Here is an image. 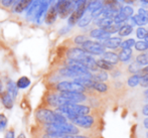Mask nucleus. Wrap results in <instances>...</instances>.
I'll return each instance as SVG.
<instances>
[{"label": "nucleus", "mask_w": 148, "mask_h": 138, "mask_svg": "<svg viewBox=\"0 0 148 138\" xmlns=\"http://www.w3.org/2000/svg\"><path fill=\"white\" fill-rule=\"evenodd\" d=\"M66 56L69 60H76V62L83 64L89 71L96 72L98 70L96 60L93 58V56L85 51L82 47H71L66 51Z\"/></svg>", "instance_id": "1"}, {"label": "nucleus", "mask_w": 148, "mask_h": 138, "mask_svg": "<svg viewBox=\"0 0 148 138\" xmlns=\"http://www.w3.org/2000/svg\"><path fill=\"white\" fill-rule=\"evenodd\" d=\"M35 118L39 123L43 125L53 124V123H66L68 119L62 114L47 108H39L35 112Z\"/></svg>", "instance_id": "2"}, {"label": "nucleus", "mask_w": 148, "mask_h": 138, "mask_svg": "<svg viewBox=\"0 0 148 138\" xmlns=\"http://www.w3.org/2000/svg\"><path fill=\"white\" fill-rule=\"evenodd\" d=\"M57 112L62 114L66 119H73L80 115H89L91 108L87 105L78 103H68L57 107Z\"/></svg>", "instance_id": "3"}, {"label": "nucleus", "mask_w": 148, "mask_h": 138, "mask_svg": "<svg viewBox=\"0 0 148 138\" xmlns=\"http://www.w3.org/2000/svg\"><path fill=\"white\" fill-rule=\"evenodd\" d=\"M45 130L47 133H56L60 135H76L80 132L79 127L69 122L45 125Z\"/></svg>", "instance_id": "4"}, {"label": "nucleus", "mask_w": 148, "mask_h": 138, "mask_svg": "<svg viewBox=\"0 0 148 138\" xmlns=\"http://www.w3.org/2000/svg\"><path fill=\"white\" fill-rule=\"evenodd\" d=\"M89 0H82L81 2H79L75 7L74 11L71 13V15L68 17V25L73 27L74 25H76L77 22L79 21L81 17L84 15V13L87 11V5H88Z\"/></svg>", "instance_id": "5"}, {"label": "nucleus", "mask_w": 148, "mask_h": 138, "mask_svg": "<svg viewBox=\"0 0 148 138\" xmlns=\"http://www.w3.org/2000/svg\"><path fill=\"white\" fill-rule=\"evenodd\" d=\"M58 92H76V93H85L86 88L75 81H62L56 85Z\"/></svg>", "instance_id": "6"}, {"label": "nucleus", "mask_w": 148, "mask_h": 138, "mask_svg": "<svg viewBox=\"0 0 148 138\" xmlns=\"http://www.w3.org/2000/svg\"><path fill=\"white\" fill-rule=\"evenodd\" d=\"M53 4L57 7L58 15L62 19L68 18L71 15V13L74 11L75 7H76V5H75L72 0H64V1L60 2V3H53Z\"/></svg>", "instance_id": "7"}, {"label": "nucleus", "mask_w": 148, "mask_h": 138, "mask_svg": "<svg viewBox=\"0 0 148 138\" xmlns=\"http://www.w3.org/2000/svg\"><path fill=\"white\" fill-rule=\"evenodd\" d=\"M82 49L92 56H102L105 53V47L101 43L94 41H86L82 45Z\"/></svg>", "instance_id": "8"}, {"label": "nucleus", "mask_w": 148, "mask_h": 138, "mask_svg": "<svg viewBox=\"0 0 148 138\" xmlns=\"http://www.w3.org/2000/svg\"><path fill=\"white\" fill-rule=\"evenodd\" d=\"M71 122L77 127L89 129L95 125V118L91 115H80V116L71 119Z\"/></svg>", "instance_id": "9"}, {"label": "nucleus", "mask_w": 148, "mask_h": 138, "mask_svg": "<svg viewBox=\"0 0 148 138\" xmlns=\"http://www.w3.org/2000/svg\"><path fill=\"white\" fill-rule=\"evenodd\" d=\"M59 93L66 99L68 103L80 104L87 100V96L84 93H76V92H59Z\"/></svg>", "instance_id": "10"}, {"label": "nucleus", "mask_w": 148, "mask_h": 138, "mask_svg": "<svg viewBox=\"0 0 148 138\" xmlns=\"http://www.w3.org/2000/svg\"><path fill=\"white\" fill-rule=\"evenodd\" d=\"M49 6H51V2L49 0H41L40 4L38 6V9H37L36 13L33 17V21H35L36 23H41V19L45 16V12L47 11Z\"/></svg>", "instance_id": "11"}, {"label": "nucleus", "mask_w": 148, "mask_h": 138, "mask_svg": "<svg viewBox=\"0 0 148 138\" xmlns=\"http://www.w3.org/2000/svg\"><path fill=\"white\" fill-rule=\"evenodd\" d=\"M47 102L51 107H59L64 104H68L64 97L60 93H51L47 97Z\"/></svg>", "instance_id": "12"}, {"label": "nucleus", "mask_w": 148, "mask_h": 138, "mask_svg": "<svg viewBox=\"0 0 148 138\" xmlns=\"http://www.w3.org/2000/svg\"><path fill=\"white\" fill-rule=\"evenodd\" d=\"M58 17H59V15H58L57 7H56L53 4H51V6L49 7L47 11L45 12V16H43L45 24H47V25H51V24L55 23Z\"/></svg>", "instance_id": "13"}, {"label": "nucleus", "mask_w": 148, "mask_h": 138, "mask_svg": "<svg viewBox=\"0 0 148 138\" xmlns=\"http://www.w3.org/2000/svg\"><path fill=\"white\" fill-rule=\"evenodd\" d=\"M34 0H17L16 3L13 5L12 9H13V12L16 14H21L23 13L24 11L29 8V6L32 4V2Z\"/></svg>", "instance_id": "14"}, {"label": "nucleus", "mask_w": 148, "mask_h": 138, "mask_svg": "<svg viewBox=\"0 0 148 138\" xmlns=\"http://www.w3.org/2000/svg\"><path fill=\"white\" fill-rule=\"evenodd\" d=\"M90 36H91L92 38H97V39H99V41H105V39L111 37V34L102 28H95L91 30Z\"/></svg>", "instance_id": "15"}, {"label": "nucleus", "mask_w": 148, "mask_h": 138, "mask_svg": "<svg viewBox=\"0 0 148 138\" xmlns=\"http://www.w3.org/2000/svg\"><path fill=\"white\" fill-rule=\"evenodd\" d=\"M121 37H109V38L105 39V41H102V45L105 47V49H118L121 45Z\"/></svg>", "instance_id": "16"}, {"label": "nucleus", "mask_w": 148, "mask_h": 138, "mask_svg": "<svg viewBox=\"0 0 148 138\" xmlns=\"http://www.w3.org/2000/svg\"><path fill=\"white\" fill-rule=\"evenodd\" d=\"M0 100H1L2 105H3L6 109H8V110L12 109V107H13V101H14V100L12 99V97L6 91H4L3 93L0 95Z\"/></svg>", "instance_id": "17"}, {"label": "nucleus", "mask_w": 148, "mask_h": 138, "mask_svg": "<svg viewBox=\"0 0 148 138\" xmlns=\"http://www.w3.org/2000/svg\"><path fill=\"white\" fill-rule=\"evenodd\" d=\"M6 92L11 96L12 99L15 100L18 95V88H17V86H16V83L11 80L8 81L7 85H6Z\"/></svg>", "instance_id": "18"}, {"label": "nucleus", "mask_w": 148, "mask_h": 138, "mask_svg": "<svg viewBox=\"0 0 148 138\" xmlns=\"http://www.w3.org/2000/svg\"><path fill=\"white\" fill-rule=\"evenodd\" d=\"M102 58L106 62H108L111 65H117L119 62V58L118 55L113 51H105V53L102 55Z\"/></svg>", "instance_id": "19"}, {"label": "nucleus", "mask_w": 148, "mask_h": 138, "mask_svg": "<svg viewBox=\"0 0 148 138\" xmlns=\"http://www.w3.org/2000/svg\"><path fill=\"white\" fill-rule=\"evenodd\" d=\"M92 20H93L92 13L89 11H86L84 13V15H83L82 17L79 19V21L77 22V25H78L79 27H86V26H88L89 24L91 23Z\"/></svg>", "instance_id": "20"}, {"label": "nucleus", "mask_w": 148, "mask_h": 138, "mask_svg": "<svg viewBox=\"0 0 148 138\" xmlns=\"http://www.w3.org/2000/svg\"><path fill=\"white\" fill-rule=\"evenodd\" d=\"M40 1L41 0H34L32 2V4L29 6L27 10H26V17L27 18H30L31 20H33V17H34L35 13H36L37 9H38V6L40 4Z\"/></svg>", "instance_id": "21"}, {"label": "nucleus", "mask_w": 148, "mask_h": 138, "mask_svg": "<svg viewBox=\"0 0 148 138\" xmlns=\"http://www.w3.org/2000/svg\"><path fill=\"white\" fill-rule=\"evenodd\" d=\"M119 60L122 62H127L132 58V49H122L118 55Z\"/></svg>", "instance_id": "22"}, {"label": "nucleus", "mask_w": 148, "mask_h": 138, "mask_svg": "<svg viewBox=\"0 0 148 138\" xmlns=\"http://www.w3.org/2000/svg\"><path fill=\"white\" fill-rule=\"evenodd\" d=\"M102 6H103L102 0H91V1L88 2V5H87V11L92 13V12H94L95 10L102 7Z\"/></svg>", "instance_id": "23"}, {"label": "nucleus", "mask_w": 148, "mask_h": 138, "mask_svg": "<svg viewBox=\"0 0 148 138\" xmlns=\"http://www.w3.org/2000/svg\"><path fill=\"white\" fill-rule=\"evenodd\" d=\"M131 20H132L133 23L136 24V25H139V26H143V25H145V24L148 23V18L145 17V16L139 15V14L132 15Z\"/></svg>", "instance_id": "24"}, {"label": "nucleus", "mask_w": 148, "mask_h": 138, "mask_svg": "<svg viewBox=\"0 0 148 138\" xmlns=\"http://www.w3.org/2000/svg\"><path fill=\"white\" fill-rule=\"evenodd\" d=\"M133 31V25L131 24H124V25H121L120 28L118 30V33L120 36H128L132 33Z\"/></svg>", "instance_id": "25"}, {"label": "nucleus", "mask_w": 148, "mask_h": 138, "mask_svg": "<svg viewBox=\"0 0 148 138\" xmlns=\"http://www.w3.org/2000/svg\"><path fill=\"white\" fill-rule=\"evenodd\" d=\"M91 89L95 90V91L99 92V93H106L108 91V86L104 82H95L94 81Z\"/></svg>", "instance_id": "26"}, {"label": "nucleus", "mask_w": 148, "mask_h": 138, "mask_svg": "<svg viewBox=\"0 0 148 138\" xmlns=\"http://www.w3.org/2000/svg\"><path fill=\"white\" fill-rule=\"evenodd\" d=\"M30 80L27 78V77L23 76V77H20L19 79L17 80L16 82V86H17L18 89H26L30 86Z\"/></svg>", "instance_id": "27"}, {"label": "nucleus", "mask_w": 148, "mask_h": 138, "mask_svg": "<svg viewBox=\"0 0 148 138\" xmlns=\"http://www.w3.org/2000/svg\"><path fill=\"white\" fill-rule=\"evenodd\" d=\"M96 62H97L98 69H101V70H104V71H112L113 70V65L109 64L108 62L104 60L103 58H100V60H96Z\"/></svg>", "instance_id": "28"}, {"label": "nucleus", "mask_w": 148, "mask_h": 138, "mask_svg": "<svg viewBox=\"0 0 148 138\" xmlns=\"http://www.w3.org/2000/svg\"><path fill=\"white\" fill-rule=\"evenodd\" d=\"M118 12L122 13L123 15H125L126 17L131 18L133 14H134V9H133V7H131L130 5H126V6H123V7L119 8Z\"/></svg>", "instance_id": "29"}, {"label": "nucleus", "mask_w": 148, "mask_h": 138, "mask_svg": "<svg viewBox=\"0 0 148 138\" xmlns=\"http://www.w3.org/2000/svg\"><path fill=\"white\" fill-rule=\"evenodd\" d=\"M136 62L141 67L148 66V54H140L136 56Z\"/></svg>", "instance_id": "30"}, {"label": "nucleus", "mask_w": 148, "mask_h": 138, "mask_svg": "<svg viewBox=\"0 0 148 138\" xmlns=\"http://www.w3.org/2000/svg\"><path fill=\"white\" fill-rule=\"evenodd\" d=\"M139 82H140V75L138 74H134L128 79L127 81V84H128L129 87L134 88L136 87L137 85H139Z\"/></svg>", "instance_id": "31"}, {"label": "nucleus", "mask_w": 148, "mask_h": 138, "mask_svg": "<svg viewBox=\"0 0 148 138\" xmlns=\"http://www.w3.org/2000/svg\"><path fill=\"white\" fill-rule=\"evenodd\" d=\"M135 49L137 51H141V53H144V51H148V43L145 41H135Z\"/></svg>", "instance_id": "32"}, {"label": "nucleus", "mask_w": 148, "mask_h": 138, "mask_svg": "<svg viewBox=\"0 0 148 138\" xmlns=\"http://www.w3.org/2000/svg\"><path fill=\"white\" fill-rule=\"evenodd\" d=\"M93 80L95 82H105L108 80V74L106 72H98L96 75H93Z\"/></svg>", "instance_id": "33"}, {"label": "nucleus", "mask_w": 148, "mask_h": 138, "mask_svg": "<svg viewBox=\"0 0 148 138\" xmlns=\"http://www.w3.org/2000/svg\"><path fill=\"white\" fill-rule=\"evenodd\" d=\"M147 34H148V30L146 28L143 27V26H139V27L136 29V36L138 37V38L144 39Z\"/></svg>", "instance_id": "34"}, {"label": "nucleus", "mask_w": 148, "mask_h": 138, "mask_svg": "<svg viewBox=\"0 0 148 138\" xmlns=\"http://www.w3.org/2000/svg\"><path fill=\"white\" fill-rule=\"evenodd\" d=\"M134 45H135L134 38H128V39H126V41H122L120 47H122V49H131V47H134Z\"/></svg>", "instance_id": "35"}, {"label": "nucleus", "mask_w": 148, "mask_h": 138, "mask_svg": "<svg viewBox=\"0 0 148 138\" xmlns=\"http://www.w3.org/2000/svg\"><path fill=\"white\" fill-rule=\"evenodd\" d=\"M120 26H121V24H117V23H112L110 26H108L106 29H104V30H106L108 33H110V34H112V33H116V32H118V30H119V28H120Z\"/></svg>", "instance_id": "36"}, {"label": "nucleus", "mask_w": 148, "mask_h": 138, "mask_svg": "<svg viewBox=\"0 0 148 138\" xmlns=\"http://www.w3.org/2000/svg\"><path fill=\"white\" fill-rule=\"evenodd\" d=\"M7 123H8L7 117L1 113V114H0V132H1V131H3L4 129L6 128V126H7Z\"/></svg>", "instance_id": "37"}, {"label": "nucleus", "mask_w": 148, "mask_h": 138, "mask_svg": "<svg viewBox=\"0 0 148 138\" xmlns=\"http://www.w3.org/2000/svg\"><path fill=\"white\" fill-rule=\"evenodd\" d=\"M86 41H88V37H87L86 35H82V34L77 35L74 38V43H76V45H82Z\"/></svg>", "instance_id": "38"}, {"label": "nucleus", "mask_w": 148, "mask_h": 138, "mask_svg": "<svg viewBox=\"0 0 148 138\" xmlns=\"http://www.w3.org/2000/svg\"><path fill=\"white\" fill-rule=\"evenodd\" d=\"M17 0H0L1 5L5 8H12Z\"/></svg>", "instance_id": "39"}, {"label": "nucleus", "mask_w": 148, "mask_h": 138, "mask_svg": "<svg viewBox=\"0 0 148 138\" xmlns=\"http://www.w3.org/2000/svg\"><path fill=\"white\" fill-rule=\"evenodd\" d=\"M141 66H139L138 64H131L129 67V72L132 73V74H139V72L141 71Z\"/></svg>", "instance_id": "40"}, {"label": "nucleus", "mask_w": 148, "mask_h": 138, "mask_svg": "<svg viewBox=\"0 0 148 138\" xmlns=\"http://www.w3.org/2000/svg\"><path fill=\"white\" fill-rule=\"evenodd\" d=\"M142 87L148 88V75H141L140 76V82H139Z\"/></svg>", "instance_id": "41"}, {"label": "nucleus", "mask_w": 148, "mask_h": 138, "mask_svg": "<svg viewBox=\"0 0 148 138\" xmlns=\"http://www.w3.org/2000/svg\"><path fill=\"white\" fill-rule=\"evenodd\" d=\"M138 14H139V15H141V16H145V17H147V15H148V10L145 9L144 7H140L138 9Z\"/></svg>", "instance_id": "42"}, {"label": "nucleus", "mask_w": 148, "mask_h": 138, "mask_svg": "<svg viewBox=\"0 0 148 138\" xmlns=\"http://www.w3.org/2000/svg\"><path fill=\"white\" fill-rule=\"evenodd\" d=\"M4 138H15V133H14L13 129H9V130H7V132H6L5 137Z\"/></svg>", "instance_id": "43"}, {"label": "nucleus", "mask_w": 148, "mask_h": 138, "mask_svg": "<svg viewBox=\"0 0 148 138\" xmlns=\"http://www.w3.org/2000/svg\"><path fill=\"white\" fill-rule=\"evenodd\" d=\"M62 138H90L88 136H85V135H64Z\"/></svg>", "instance_id": "44"}, {"label": "nucleus", "mask_w": 148, "mask_h": 138, "mask_svg": "<svg viewBox=\"0 0 148 138\" xmlns=\"http://www.w3.org/2000/svg\"><path fill=\"white\" fill-rule=\"evenodd\" d=\"M70 29H71V26H66V27H64L62 29H60V34H64V33H66V32H69L70 31Z\"/></svg>", "instance_id": "45"}, {"label": "nucleus", "mask_w": 148, "mask_h": 138, "mask_svg": "<svg viewBox=\"0 0 148 138\" xmlns=\"http://www.w3.org/2000/svg\"><path fill=\"white\" fill-rule=\"evenodd\" d=\"M142 113H143V115H145V116L148 117V105H145L144 107H143Z\"/></svg>", "instance_id": "46"}, {"label": "nucleus", "mask_w": 148, "mask_h": 138, "mask_svg": "<svg viewBox=\"0 0 148 138\" xmlns=\"http://www.w3.org/2000/svg\"><path fill=\"white\" fill-rule=\"evenodd\" d=\"M4 92V87H3V83H2V81L0 80V95H1L2 93Z\"/></svg>", "instance_id": "47"}, {"label": "nucleus", "mask_w": 148, "mask_h": 138, "mask_svg": "<svg viewBox=\"0 0 148 138\" xmlns=\"http://www.w3.org/2000/svg\"><path fill=\"white\" fill-rule=\"evenodd\" d=\"M143 125H144V127H145V128L148 129V117H147L146 119H145L144 121H143Z\"/></svg>", "instance_id": "48"}, {"label": "nucleus", "mask_w": 148, "mask_h": 138, "mask_svg": "<svg viewBox=\"0 0 148 138\" xmlns=\"http://www.w3.org/2000/svg\"><path fill=\"white\" fill-rule=\"evenodd\" d=\"M135 1H136V0H124V2H126V3H128V4L134 3Z\"/></svg>", "instance_id": "49"}, {"label": "nucleus", "mask_w": 148, "mask_h": 138, "mask_svg": "<svg viewBox=\"0 0 148 138\" xmlns=\"http://www.w3.org/2000/svg\"><path fill=\"white\" fill-rule=\"evenodd\" d=\"M17 138H26V136H25V134H24V133H20V134L17 136Z\"/></svg>", "instance_id": "50"}, {"label": "nucleus", "mask_w": 148, "mask_h": 138, "mask_svg": "<svg viewBox=\"0 0 148 138\" xmlns=\"http://www.w3.org/2000/svg\"><path fill=\"white\" fill-rule=\"evenodd\" d=\"M72 1L74 2V4H75V5H77V4H78L79 2H81V1H82V0H72Z\"/></svg>", "instance_id": "51"}, {"label": "nucleus", "mask_w": 148, "mask_h": 138, "mask_svg": "<svg viewBox=\"0 0 148 138\" xmlns=\"http://www.w3.org/2000/svg\"><path fill=\"white\" fill-rule=\"evenodd\" d=\"M62 1H64V0H53V3H60V2H62Z\"/></svg>", "instance_id": "52"}, {"label": "nucleus", "mask_w": 148, "mask_h": 138, "mask_svg": "<svg viewBox=\"0 0 148 138\" xmlns=\"http://www.w3.org/2000/svg\"><path fill=\"white\" fill-rule=\"evenodd\" d=\"M114 1H116L117 3H122V2H124V0H114Z\"/></svg>", "instance_id": "53"}, {"label": "nucleus", "mask_w": 148, "mask_h": 138, "mask_svg": "<svg viewBox=\"0 0 148 138\" xmlns=\"http://www.w3.org/2000/svg\"><path fill=\"white\" fill-rule=\"evenodd\" d=\"M144 95H145V97L148 98V90H146V91L144 92Z\"/></svg>", "instance_id": "54"}, {"label": "nucleus", "mask_w": 148, "mask_h": 138, "mask_svg": "<svg viewBox=\"0 0 148 138\" xmlns=\"http://www.w3.org/2000/svg\"><path fill=\"white\" fill-rule=\"evenodd\" d=\"M141 2H143V3H145V4H148V0H140Z\"/></svg>", "instance_id": "55"}, {"label": "nucleus", "mask_w": 148, "mask_h": 138, "mask_svg": "<svg viewBox=\"0 0 148 138\" xmlns=\"http://www.w3.org/2000/svg\"><path fill=\"white\" fill-rule=\"evenodd\" d=\"M144 39H145V41H146V43H148V34L146 35V36H145V38H144Z\"/></svg>", "instance_id": "56"}, {"label": "nucleus", "mask_w": 148, "mask_h": 138, "mask_svg": "<svg viewBox=\"0 0 148 138\" xmlns=\"http://www.w3.org/2000/svg\"><path fill=\"white\" fill-rule=\"evenodd\" d=\"M49 2H51V4H53V0H49Z\"/></svg>", "instance_id": "57"}, {"label": "nucleus", "mask_w": 148, "mask_h": 138, "mask_svg": "<svg viewBox=\"0 0 148 138\" xmlns=\"http://www.w3.org/2000/svg\"><path fill=\"white\" fill-rule=\"evenodd\" d=\"M146 137H147V138H148V132H147V133H146Z\"/></svg>", "instance_id": "58"}, {"label": "nucleus", "mask_w": 148, "mask_h": 138, "mask_svg": "<svg viewBox=\"0 0 148 138\" xmlns=\"http://www.w3.org/2000/svg\"><path fill=\"white\" fill-rule=\"evenodd\" d=\"M147 18H148V15H147Z\"/></svg>", "instance_id": "59"}, {"label": "nucleus", "mask_w": 148, "mask_h": 138, "mask_svg": "<svg viewBox=\"0 0 148 138\" xmlns=\"http://www.w3.org/2000/svg\"><path fill=\"white\" fill-rule=\"evenodd\" d=\"M147 24H148V23H147Z\"/></svg>", "instance_id": "60"}]
</instances>
